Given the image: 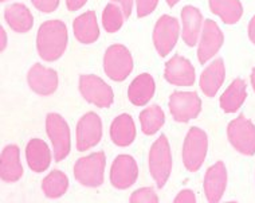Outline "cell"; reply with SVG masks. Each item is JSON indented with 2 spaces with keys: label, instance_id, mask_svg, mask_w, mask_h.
Listing matches in <instances>:
<instances>
[{
  "label": "cell",
  "instance_id": "cell-1",
  "mask_svg": "<svg viewBox=\"0 0 255 203\" xmlns=\"http://www.w3.org/2000/svg\"><path fill=\"white\" fill-rule=\"evenodd\" d=\"M67 44L66 24L61 20H47L39 27L36 36L38 53L44 61H55L65 53Z\"/></svg>",
  "mask_w": 255,
  "mask_h": 203
},
{
  "label": "cell",
  "instance_id": "cell-2",
  "mask_svg": "<svg viewBox=\"0 0 255 203\" xmlns=\"http://www.w3.org/2000/svg\"><path fill=\"white\" fill-rule=\"evenodd\" d=\"M149 170L158 187H164L172 170L171 148L165 135L158 137L150 148Z\"/></svg>",
  "mask_w": 255,
  "mask_h": 203
},
{
  "label": "cell",
  "instance_id": "cell-3",
  "mask_svg": "<svg viewBox=\"0 0 255 203\" xmlns=\"http://www.w3.org/2000/svg\"><path fill=\"white\" fill-rule=\"evenodd\" d=\"M207 147L208 140L206 132L198 127H192L189 129L183 147V162L188 171L195 173L202 167L203 162L206 159Z\"/></svg>",
  "mask_w": 255,
  "mask_h": 203
},
{
  "label": "cell",
  "instance_id": "cell-4",
  "mask_svg": "<svg viewBox=\"0 0 255 203\" xmlns=\"http://www.w3.org/2000/svg\"><path fill=\"white\" fill-rule=\"evenodd\" d=\"M105 154L89 155L86 158L79 159L74 166V177L81 185L88 187H98L104 182L105 171Z\"/></svg>",
  "mask_w": 255,
  "mask_h": 203
},
{
  "label": "cell",
  "instance_id": "cell-5",
  "mask_svg": "<svg viewBox=\"0 0 255 203\" xmlns=\"http://www.w3.org/2000/svg\"><path fill=\"white\" fill-rule=\"evenodd\" d=\"M104 69L113 81H124L133 69V59L129 50L123 44H113L106 50Z\"/></svg>",
  "mask_w": 255,
  "mask_h": 203
},
{
  "label": "cell",
  "instance_id": "cell-6",
  "mask_svg": "<svg viewBox=\"0 0 255 203\" xmlns=\"http://www.w3.org/2000/svg\"><path fill=\"white\" fill-rule=\"evenodd\" d=\"M230 143L241 154H255V125L243 115L231 121L227 128Z\"/></svg>",
  "mask_w": 255,
  "mask_h": 203
},
{
  "label": "cell",
  "instance_id": "cell-7",
  "mask_svg": "<svg viewBox=\"0 0 255 203\" xmlns=\"http://www.w3.org/2000/svg\"><path fill=\"white\" fill-rule=\"evenodd\" d=\"M47 135L51 139L54 146V158L55 162H61L70 152V129L62 116L50 113L46 119Z\"/></svg>",
  "mask_w": 255,
  "mask_h": 203
},
{
  "label": "cell",
  "instance_id": "cell-8",
  "mask_svg": "<svg viewBox=\"0 0 255 203\" xmlns=\"http://www.w3.org/2000/svg\"><path fill=\"white\" fill-rule=\"evenodd\" d=\"M79 90L86 101L92 102L100 108H109L115 97L112 88L97 75H81Z\"/></svg>",
  "mask_w": 255,
  "mask_h": 203
},
{
  "label": "cell",
  "instance_id": "cell-9",
  "mask_svg": "<svg viewBox=\"0 0 255 203\" xmlns=\"http://www.w3.org/2000/svg\"><path fill=\"white\" fill-rule=\"evenodd\" d=\"M169 109L176 121L187 123L198 117L202 101L195 92H175L169 98Z\"/></svg>",
  "mask_w": 255,
  "mask_h": 203
},
{
  "label": "cell",
  "instance_id": "cell-10",
  "mask_svg": "<svg viewBox=\"0 0 255 203\" xmlns=\"http://www.w3.org/2000/svg\"><path fill=\"white\" fill-rule=\"evenodd\" d=\"M179 22L177 19L172 18L169 15H163L156 23L153 31L154 47L161 57H165L169 54L179 38Z\"/></svg>",
  "mask_w": 255,
  "mask_h": 203
},
{
  "label": "cell",
  "instance_id": "cell-11",
  "mask_svg": "<svg viewBox=\"0 0 255 203\" xmlns=\"http://www.w3.org/2000/svg\"><path fill=\"white\" fill-rule=\"evenodd\" d=\"M102 136L101 119L94 112H89L77 125V148L86 151L97 146Z\"/></svg>",
  "mask_w": 255,
  "mask_h": 203
},
{
  "label": "cell",
  "instance_id": "cell-12",
  "mask_svg": "<svg viewBox=\"0 0 255 203\" xmlns=\"http://www.w3.org/2000/svg\"><path fill=\"white\" fill-rule=\"evenodd\" d=\"M138 175L137 163L129 155H120L115 160L110 170V182L116 189L124 190L136 182Z\"/></svg>",
  "mask_w": 255,
  "mask_h": 203
},
{
  "label": "cell",
  "instance_id": "cell-13",
  "mask_svg": "<svg viewBox=\"0 0 255 203\" xmlns=\"http://www.w3.org/2000/svg\"><path fill=\"white\" fill-rule=\"evenodd\" d=\"M223 34L214 20L207 19L203 26L202 39L199 44L198 58L202 63H206L208 59H211L215 55L223 44Z\"/></svg>",
  "mask_w": 255,
  "mask_h": 203
},
{
  "label": "cell",
  "instance_id": "cell-14",
  "mask_svg": "<svg viewBox=\"0 0 255 203\" xmlns=\"http://www.w3.org/2000/svg\"><path fill=\"white\" fill-rule=\"evenodd\" d=\"M165 80L179 86H191L195 82V69L184 57L175 55L165 65Z\"/></svg>",
  "mask_w": 255,
  "mask_h": 203
},
{
  "label": "cell",
  "instance_id": "cell-15",
  "mask_svg": "<svg viewBox=\"0 0 255 203\" xmlns=\"http://www.w3.org/2000/svg\"><path fill=\"white\" fill-rule=\"evenodd\" d=\"M27 81L30 88L42 96H49L58 88L57 71L42 66L40 63H36L31 67L27 75Z\"/></svg>",
  "mask_w": 255,
  "mask_h": 203
},
{
  "label": "cell",
  "instance_id": "cell-16",
  "mask_svg": "<svg viewBox=\"0 0 255 203\" xmlns=\"http://www.w3.org/2000/svg\"><path fill=\"white\" fill-rule=\"evenodd\" d=\"M227 183V171L223 162H218L208 168L204 179V193L208 202H219L226 190Z\"/></svg>",
  "mask_w": 255,
  "mask_h": 203
},
{
  "label": "cell",
  "instance_id": "cell-17",
  "mask_svg": "<svg viewBox=\"0 0 255 203\" xmlns=\"http://www.w3.org/2000/svg\"><path fill=\"white\" fill-rule=\"evenodd\" d=\"M0 175L5 182H16L22 178L23 167L20 164L19 148L16 146H7L1 152Z\"/></svg>",
  "mask_w": 255,
  "mask_h": 203
},
{
  "label": "cell",
  "instance_id": "cell-18",
  "mask_svg": "<svg viewBox=\"0 0 255 203\" xmlns=\"http://www.w3.org/2000/svg\"><path fill=\"white\" fill-rule=\"evenodd\" d=\"M225 75V62L222 58H218L211 65H208V67L203 71L200 77V88L204 94L208 97H214L223 84Z\"/></svg>",
  "mask_w": 255,
  "mask_h": 203
},
{
  "label": "cell",
  "instance_id": "cell-19",
  "mask_svg": "<svg viewBox=\"0 0 255 203\" xmlns=\"http://www.w3.org/2000/svg\"><path fill=\"white\" fill-rule=\"evenodd\" d=\"M27 163L35 173H43L51 162V155L47 144L39 139H32L26 148Z\"/></svg>",
  "mask_w": 255,
  "mask_h": 203
},
{
  "label": "cell",
  "instance_id": "cell-20",
  "mask_svg": "<svg viewBox=\"0 0 255 203\" xmlns=\"http://www.w3.org/2000/svg\"><path fill=\"white\" fill-rule=\"evenodd\" d=\"M154 93V81L152 75L148 73H142L133 81L129 86V100L132 104L137 106L145 105L150 98L153 97Z\"/></svg>",
  "mask_w": 255,
  "mask_h": 203
},
{
  "label": "cell",
  "instance_id": "cell-21",
  "mask_svg": "<svg viewBox=\"0 0 255 203\" xmlns=\"http://www.w3.org/2000/svg\"><path fill=\"white\" fill-rule=\"evenodd\" d=\"M183 19V39L188 46H195L198 42L199 32L202 27V13L192 5H185L181 11Z\"/></svg>",
  "mask_w": 255,
  "mask_h": 203
},
{
  "label": "cell",
  "instance_id": "cell-22",
  "mask_svg": "<svg viewBox=\"0 0 255 203\" xmlns=\"http://www.w3.org/2000/svg\"><path fill=\"white\" fill-rule=\"evenodd\" d=\"M74 34L75 38L81 43H92L98 39L100 35V28H98L97 16L94 11L81 15L74 20Z\"/></svg>",
  "mask_w": 255,
  "mask_h": 203
},
{
  "label": "cell",
  "instance_id": "cell-23",
  "mask_svg": "<svg viewBox=\"0 0 255 203\" xmlns=\"http://www.w3.org/2000/svg\"><path fill=\"white\" fill-rule=\"evenodd\" d=\"M110 136L115 144L120 147H127L132 144L136 137V128L132 117L129 115H121L113 121L110 128Z\"/></svg>",
  "mask_w": 255,
  "mask_h": 203
},
{
  "label": "cell",
  "instance_id": "cell-24",
  "mask_svg": "<svg viewBox=\"0 0 255 203\" xmlns=\"http://www.w3.org/2000/svg\"><path fill=\"white\" fill-rule=\"evenodd\" d=\"M245 100H246V82L241 78H237L222 94L220 106L226 113H234L241 108Z\"/></svg>",
  "mask_w": 255,
  "mask_h": 203
},
{
  "label": "cell",
  "instance_id": "cell-25",
  "mask_svg": "<svg viewBox=\"0 0 255 203\" xmlns=\"http://www.w3.org/2000/svg\"><path fill=\"white\" fill-rule=\"evenodd\" d=\"M5 20L16 32H27L34 24V16L24 4H12L5 9Z\"/></svg>",
  "mask_w": 255,
  "mask_h": 203
},
{
  "label": "cell",
  "instance_id": "cell-26",
  "mask_svg": "<svg viewBox=\"0 0 255 203\" xmlns=\"http://www.w3.org/2000/svg\"><path fill=\"white\" fill-rule=\"evenodd\" d=\"M210 7L212 12L220 16L227 24L237 23L243 13L239 0H210Z\"/></svg>",
  "mask_w": 255,
  "mask_h": 203
},
{
  "label": "cell",
  "instance_id": "cell-27",
  "mask_svg": "<svg viewBox=\"0 0 255 203\" xmlns=\"http://www.w3.org/2000/svg\"><path fill=\"white\" fill-rule=\"evenodd\" d=\"M67 186H69V179L66 175L55 170L44 178L43 183H42V190L49 198H59L66 193Z\"/></svg>",
  "mask_w": 255,
  "mask_h": 203
},
{
  "label": "cell",
  "instance_id": "cell-28",
  "mask_svg": "<svg viewBox=\"0 0 255 203\" xmlns=\"http://www.w3.org/2000/svg\"><path fill=\"white\" fill-rule=\"evenodd\" d=\"M141 128L145 135H154L164 124V112L158 105H152L144 109L140 115Z\"/></svg>",
  "mask_w": 255,
  "mask_h": 203
},
{
  "label": "cell",
  "instance_id": "cell-29",
  "mask_svg": "<svg viewBox=\"0 0 255 203\" xmlns=\"http://www.w3.org/2000/svg\"><path fill=\"white\" fill-rule=\"evenodd\" d=\"M124 19L125 16H124L123 8H120L115 3H109L106 5L105 11L102 13V24L108 32H116L120 30L123 26Z\"/></svg>",
  "mask_w": 255,
  "mask_h": 203
},
{
  "label": "cell",
  "instance_id": "cell-30",
  "mask_svg": "<svg viewBox=\"0 0 255 203\" xmlns=\"http://www.w3.org/2000/svg\"><path fill=\"white\" fill-rule=\"evenodd\" d=\"M130 202L132 203H157L158 198L157 195L154 194L153 189L145 187V189H140L136 190L130 197Z\"/></svg>",
  "mask_w": 255,
  "mask_h": 203
},
{
  "label": "cell",
  "instance_id": "cell-31",
  "mask_svg": "<svg viewBox=\"0 0 255 203\" xmlns=\"http://www.w3.org/2000/svg\"><path fill=\"white\" fill-rule=\"evenodd\" d=\"M158 0H137V15L140 18H144L149 15L157 5Z\"/></svg>",
  "mask_w": 255,
  "mask_h": 203
},
{
  "label": "cell",
  "instance_id": "cell-32",
  "mask_svg": "<svg viewBox=\"0 0 255 203\" xmlns=\"http://www.w3.org/2000/svg\"><path fill=\"white\" fill-rule=\"evenodd\" d=\"M32 4L42 12H53L59 4V0H32Z\"/></svg>",
  "mask_w": 255,
  "mask_h": 203
},
{
  "label": "cell",
  "instance_id": "cell-33",
  "mask_svg": "<svg viewBox=\"0 0 255 203\" xmlns=\"http://www.w3.org/2000/svg\"><path fill=\"white\" fill-rule=\"evenodd\" d=\"M175 202L176 203H194L196 202V198H195V194H194V191H191V190H184V191H181L180 194L177 195L176 199H175Z\"/></svg>",
  "mask_w": 255,
  "mask_h": 203
},
{
  "label": "cell",
  "instance_id": "cell-34",
  "mask_svg": "<svg viewBox=\"0 0 255 203\" xmlns=\"http://www.w3.org/2000/svg\"><path fill=\"white\" fill-rule=\"evenodd\" d=\"M116 3H119L123 8L124 16L125 18H129V15L132 12V5H133V0H113Z\"/></svg>",
  "mask_w": 255,
  "mask_h": 203
},
{
  "label": "cell",
  "instance_id": "cell-35",
  "mask_svg": "<svg viewBox=\"0 0 255 203\" xmlns=\"http://www.w3.org/2000/svg\"><path fill=\"white\" fill-rule=\"evenodd\" d=\"M86 1H88V0H66L67 8L70 9V11H77V9L81 8Z\"/></svg>",
  "mask_w": 255,
  "mask_h": 203
},
{
  "label": "cell",
  "instance_id": "cell-36",
  "mask_svg": "<svg viewBox=\"0 0 255 203\" xmlns=\"http://www.w3.org/2000/svg\"><path fill=\"white\" fill-rule=\"evenodd\" d=\"M249 35H250V39L253 43H255V16L251 19L250 26H249Z\"/></svg>",
  "mask_w": 255,
  "mask_h": 203
},
{
  "label": "cell",
  "instance_id": "cell-37",
  "mask_svg": "<svg viewBox=\"0 0 255 203\" xmlns=\"http://www.w3.org/2000/svg\"><path fill=\"white\" fill-rule=\"evenodd\" d=\"M0 36H1V50H4L5 44H7V34H5V31L3 27L0 28Z\"/></svg>",
  "mask_w": 255,
  "mask_h": 203
},
{
  "label": "cell",
  "instance_id": "cell-38",
  "mask_svg": "<svg viewBox=\"0 0 255 203\" xmlns=\"http://www.w3.org/2000/svg\"><path fill=\"white\" fill-rule=\"evenodd\" d=\"M251 84H253V88H254L255 90V67L254 70H253V73H251Z\"/></svg>",
  "mask_w": 255,
  "mask_h": 203
},
{
  "label": "cell",
  "instance_id": "cell-39",
  "mask_svg": "<svg viewBox=\"0 0 255 203\" xmlns=\"http://www.w3.org/2000/svg\"><path fill=\"white\" fill-rule=\"evenodd\" d=\"M177 1H179V0H167V3H168V5H169V7H173V5L176 4Z\"/></svg>",
  "mask_w": 255,
  "mask_h": 203
},
{
  "label": "cell",
  "instance_id": "cell-40",
  "mask_svg": "<svg viewBox=\"0 0 255 203\" xmlns=\"http://www.w3.org/2000/svg\"><path fill=\"white\" fill-rule=\"evenodd\" d=\"M1 1H5V0H1Z\"/></svg>",
  "mask_w": 255,
  "mask_h": 203
}]
</instances>
